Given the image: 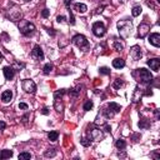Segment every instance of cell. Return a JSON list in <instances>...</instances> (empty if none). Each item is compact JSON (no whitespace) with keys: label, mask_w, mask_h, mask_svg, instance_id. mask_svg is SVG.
<instances>
[{"label":"cell","mask_w":160,"mask_h":160,"mask_svg":"<svg viewBox=\"0 0 160 160\" xmlns=\"http://www.w3.org/2000/svg\"><path fill=\"white\" fill-rule=\"evenodd\" d=\"M134 78H136L138 81H142V83L146 84V83H151L153 81V75L150 73L149 70H146V69H136L135 71L133 73Z\"/></svg>","instance_id":"obj_1"},{"label":"cell","mask_w":160,"mask_h":160,"mask_svg":"<svg viewBox=\"0 0 160 160\" xmlns=\"http://www.w3.org/2000/svg\"><path fill=\"white\" fill-rule=\"evenodd\" d=\"M131 29H133V24L129 20H121L118 23V30L121 38H128L131 34Z\"/></svg>","instance_id":"obj_2"},{"label":"cell","mask_w":160,"mask_h":160,"mask_svg":"<svg viewBox=\"0 0 160 160\" xmlns=\"http://www.w3.org/2000/svg\"><path fill=\"white\" fill-rule=\"evenodd\" d=\"M20 31L25 36H31L35 33V25L33 23H29V21H23L20 24Z\"/></svg>","instance_id":"obj_3"},{"label":"cell","mask_w":160,"mask_h":160,"mask_svg":"<svg viewBox=\"0 0 160 160\" xmlns=\"http://www.w3.org/2000/svg\"><path fill=\"white\" fill-rule=\"evenodd\" d=\"M73 43L80 49H84V50L89 49V41H88L84 35H81V34H78V35H75L73 38Z\"/></svg>","instance_id":"obj_4"},{"label":"cell","mask_w":160,"mask_h":160,"mask_svg":"<svg viewBox=\"0 0 160 160\" xmlns=\"http://www.w3.org/2000/svg\"><path fill=\"white\" fill-rule=\"evenodd\" d=\"M105 33H106L105 25L103 24V23H100V21H96V23L93 24V34H94L95 36H98V38L104 36Z\"/></svg>","instance_id":"obj_5"},{"label":"cell","mask_w":160,"mask_h":160,"mask_svg":"<svg viewBox=\"0 0 160 160\" xmlns=\"http://www.w3.org/2000/svg\"><path fill=\"white\" fill-rule=\"evenodd\" d=\"M23 89L26 93H29V94H34L35 93V90H36V85H35V83H34L33 80L25 79V80H23Z\"/></svg>","instance_id":"obj_6"},{"label":"cell","mask_w":160,"mask_h":160,"mask_svg":"<svg viewBox=\"0 0 160 160\" xmlns=\"http://www.w3.org/2000/svg\"><path fill=\"white\" fill-rule=\"evenodd\" d=\"M31 58H33L34 60H36V61L44 60V53H43V50H41V48H40L39 45L34 46V49L31 50Z\"/></svg>","instance_id":"obj_7"},{"label":"cell","mask_w":160,"mask_h":160,"mask_svg":"<svg viewBox=\"0 0 160 160\" xmlns=\"http://www.w3.org/2000/svg\"><path fill=\"white\" fill-rule=\"evenodd\" d=\"M103 138H104V133H103L100 129H90L89 130V139L100 142Z\"/></svg>","instance_id":"obj_8"},{"label":"cell","mask_w":160,"mask_h":160,"mask_svg":"<svg viewBox=\"0 0 160 160\" xmlns=\"http://www.w3.org/2000/svg\"><path fill=\"white\" fill-rule=\"evenodd\" d=\"M149 30H150V26H149L148 24H145V23L140 24L139 28H138V35H139L140 39H144V38L148 35Z\"/></svg>","instance_id":"obj_9"},{"label":"cell","mask_w":160,"mask_h":160,"mask_svg":"<svg viewBox=\"0 0 160 160\" xmlns=\"http://www.w3.org/2000/svg\"><path fill=\"white\" fill-rule=\"evenodd\" d=\"M130 55L131 58L134 59V60H140V58H142L143 53H142V49H140V46H133V48L130 49Z\"/></svg>","instance_id":"obj_10"},{"label":"cell","mask_w":160,"mask_h":160,"mask_svg":"<svg viewBox=\"0 0 160 160\" xmlns=\"http://www.w3.org/2000/svg\"><path fill=\"white\" fill-rule=\"evenodd\" d=\"M149 43L151 45H154L155 48H159L160 46V34L159 33H153L151 35L149 36Z\"/></svg>","instance_id":"obj_11"},{"label":"cell","mask_w":160,"mask_h":160,"mask_svg":"<svg viewBox=\"0 0 160 160\" xmlns=\"http://www.w3.org/2000/svg\"><path fill=\"white\" fill-rule=\"evenodd\" d=\"M3 73H4V76H5L6 80H11L15 75V70L11 67H5L4 69H3Z\"/></svg>","instance_id":"obj_12"},{"label":"cell","mask_w":160,"mask_h":160,"mask_svg":"<svg viewBox=\"0 0 160 160\" xmlns=\"http://www.w3.org/2000/svg\"><path fill=\"white\" fill-rule=\"evenodd\" d=\"M148 65L150 67V69L154 71H159V68H160V60L159 59H150L148 60Z\"/></svg>","instance_id":"obj_13"},{"label":"cell","mask_w":160,"mask_h":160,"mask_svg":"<svg viewBox=\"0 0 160 160\" xmlns=\"http://www.w3.org/2000/svg\"><path fill=\"white\" fill-rule=\"evenodd\" d=\"M13 99V93L11 90H5L4 93L1 94V101L4 103V104H8L9 101Z\"/></svg>","instance_id":"obj_14"},{"label":"cell","mask_w":160,"mask_h":160,"mask_svg":"<svg viewBox=\"0 0 160 160\" xmlns=\"http://www.w3.org/2000/svg\"><path fill=\"white\" fill-rule=\"evenodd\" d=\"M113 67L115 69H123L125 67V60L121 58H117L113 60Z\"/></svg>","instance_id":"obj_15"},{"label":"cell","mask_w":160,"mask_h":160,"mask_svg":"<svg viewBox=\"0 0 160 160\" xmlns=\"http://www.w3.org/2000/svg\"><path fill=\"white\" fill-rule=\"evenodd\" d=\"M74 9L78 13H81V14L88 11V6L85 4H83V3H76V4H74Z\"/></svg>","instance_id":"obj_16"},{"label":"cell","mask_w":160,"mask_h":160,"mask_svg":"<svg viewBox=\"0 0 160 160\" xmlns=\"http://www.w3.org/2000/svg\"><path fill=\"white\" fill-rule=\"evenodd\" d=\"M13 156V151L11 150H0V160L3 159H9Z\"/></svg>","instance_id":"obj_17"},{"label":"cell","mask_w":160,"mask_h":160,"mask_svg":"<svg viewBox=\"0 0 160 160\" xmlns=\"http://www.w3.org/2000/svg\"><path fill=\"white\" fill-rule=\"evenodd\" d=\"M108 108L110 109L111 113H114V114H117V113L120 111V105H118L117 103H110V104H108Z\"/></svg>","instance_id":"obj_18"},{"label":"cell","mask_w":160,"mask_h":160,"mask_svg":"<svg viewBox=\"0 0 160 160\" xmlns=\"http://www.w3.org/2000/svg\"><path fill=\"white\" fill-rule=\"evenodd\" d=\"M115 146L119 149V150H124L126 148V143H125L124 139H118L117 143H115Z\"/></svg>","instance_id":"obj_19"},{"label":"cell","mask_w":160,"mask_h":160,"mask_svg":"<svg viewBox=\"0 0 160 160\" xmlns=\"http://www.w3.org/2000/svg\"><path fill=\"white\" fill-rule=\"evenodd\" d=\"M56 149L51 148V149H48L45 153H44V155H45V158H54V156L56 155Z\"/></svg>","instance_id":"obj_20"},{"label":"cell","mask_w":160,"mask_h":160,"mask_svg":"<svg viewBox=\"0 0 160 160\" xmlns=\"http://www.w3.org/2000/svg\"><path fill=\"white\" fill-rule=\"evenodd\" d=\"M150 126V123L148 119H143V120L139 121V128L140 129H148V128Z\"/></svg>","instance_id":"obj_21"},{"label":"cell","mask_w":160,"mask_h":160,"mask_svg":"<svg viewBox=\"0 0 160 160\" xmlns=\"http://www.w3.org/2000/svg\"><path fill=\"white\" fill-rule=\"evenodd\" d=\"M142 11H143L142 6L136 5V6H134V8H133V10H131V14H133V16H139V15L142 14Z\"/></svg>","instance_id":"obj_22"},{"label":"cell","mask_w":160,"mask_h":160,"mask_svg":"<svg viewBox=\"0 0 160 160\" xmlns=\"http://www.w3.org/2000/svg\"><path fill=\"white\" fill-rule=\"evenodd\" d=\"M48 138H49L50 142H56V140H58V138H59L58 131H50V133L48 134Z\"/></svg>","instance_id":"obj_23"},{"label":"cell","mask_w":160,"mask_h":160,"mask_svg":"<svg viewBox=\"0 0 160 160\" xmlns=\"http://www.w3.org/2000/svg\"><path fill=\"white\" fill-rule=\"evenodd\" d=\"M53 70V65L50 64V63H48V64H45L44 65V68H43V71H44V74H50V71Z\"/></svg>","instance_id":"obj_24"},{"label":"cell","mask_w":160,"mask_h":160,"mask_svg":"<svg viewBox=\"0 0 160 160\" xmlns=\"http://www.w3.org/2000/svg\"><path fill=\"white\" fill-rule=\"evenodd\" d=\"M124 85V81L121 79H117L114 81V84H113V86H114V89H120L121 86Z\"/></svg>","instance_id":"obj_25"},{"label":"cell","mask_w":160,"mask_h":160,"mask_svg":"<svg viewBox=\"0 0 160 160\" xmlns=\"http://www.w3.org/2000/svg\"><path fill=\"white\" fill-rule=\"evenodd\" d=\"M28 159H31L30 153H20L19 154V160H28Z\"/></svg>","instance_id":"obj_26"},{"label":"cell","mask_w":160,"mask_h":160,"mask_svg":"<svg viewBox=\"0 0 160 160\" xmlns=\"http://www.w3.org/2000/svg\"><path fill=\"white\" fill-rule=\"evenodd\" d=\"M93 106H94L93 101H90V100H88V101L85 103V104H84V110H85V111L92 110V109H93Z\"/></svg>","instance_id":"obj_27"},{"label":"cell","mask_w":160,"mask_h":160,"mask_svg":"<svg viewBox=\"0 0 160 160\" xmlns=\"http://www.w3.org/2000/svg\"><path fill=\"white\" fill-rule=\"evenodd\" d=\"M114 49L117 50V51H123V50H124V45H123V44H120L119 41H115L114 43Z\"/></svg>","instance_id":"obj_28"},{"label":"cell","mask_w":160,"mask_h":160,"mask_svg":"<svg viewBox=\"0 0 160 160\" xmlns=\"http://www.w3.org/2000/svg\"><path fill=\"white\" fill-rule=\"evenodd\" d=\"M99 71H100V74H104V75H109V74H110V70H109L106 67H101L99 69Z\"/></svg>","instance_id":"obj_29"},{"label":"cell","mask_w":160,"mask_h":160,"mask_svg":"<svg viewBox=\"0 0 160 160\" xmlns=\"http://www.w3.org/2000/svg\"><path fill=\"white\" fill-rule=\"evenodd\" d=\"M81 144H83L84 146H89L90 144H92V142H90V139H86V138H83V139L80 140Z\"/></svg>","instance_id":"obj_30"},{"label":"cell","mask_w":160,"mask_h":160,"mask_svg":"<svg viewBox=\"0 0 160 160\" xmlns=\"http://www.w3.org/2000/svg\"><path fill=\"white\" fill-rule=\"evenodd\" d=\"M49 14H50V11L48 10V9H44V10L41 11V16H43V18H48Z\"/></svg>","instance_id":"obj_31"},{"label":"cell","mask_w":160,"mask_h":160,"mask_svg":"<svg viewBox=\"0 0 160 160\" xmlns=\"http://www.w3.org/2000/svg\"><path fill=\"white\" fill-rule=\"evenodd\" d=\"M19 109H21V110H26L28 105L25 104V103H20V104H19Z\"/></svg>","instance_id":"obj_32"},{"label":"cell","mask_w":160,"mask_h":160,"mask_svg":"<svg viewBox=\"0 0 160 160\" xmlns=\"http://www.w3.org/2000/svg\"><path fill=\"white\" fill-rule=\"evenodd\" d=\"M6 128V124L4 123V121H0V131H3Z\"/></svg>","instance_id":"obj_33"},{"label":"cell","mask_w":160,"mask_h":160,"mask_svg":"<svg viewBox=\"0 0 160 160\" xmlns=\"http://www.w3.org/2000/svg\"><path fill=\"white\" fill-rule=\"evenodd\" d=\"M56 21H58V23H64L65 18L64 16H58V18H56Z\"/></svg>","instance_id":"obj_34"},{"label":"cell","mask_w":160,"mask_h":160,"mask_svg":"<svg viewBox=\"0 0 160 160\" xmlns=\"http://www.w3.org/2000/svg\"><path fill=\"white\" fill-rule=\"evenodd\" d=\"M28 119H29V117H28V115H24V117L21 118V121H23L24 124H26L28 123Z\"/></svg>","instance_id":"obj_35"},{"label":"cell","mask_w":160,"mask_h":160,"mask_svg":"<svg viewBox=\"0 0 160 160\" xmlns=\"http://www.w3.org/2000/svg\"><path fill=\"white\" fill-rule=\"evenodd\" d=\"M69 13H70V11H69ZM69 21H70V24H71V25H74V24H75L74 16H73V14H71V13H70V20H69Z\"/></svg>","instance_id":"obj_36"},{"label":"cell","mask_w":160,"mask_h":160,"mask_svg":"<svg viewBox=\"0 0 160 160\" xmlns=\"http://www.w3.org/2000/svg\"><path fill=\"white\" fill-rule=\"evenodd\" d=\"M41 113H43L44 115H48V114H49V109H48V108H44L43 110H41Z\"/></svg>","instance_id":"obj_37"},{"label":"cell","mask_w":160,"mask_h":160,"mask_svg":"<svg viewBox=\"0 0 160 160\" xmlns=\"http://www.w3.org/2000/svg\"><path fill=\"white\" fill-rule=\"evenodd\" d=\"M48 33H49L51 36H54V35H55V31H54V29H48Z\"/></svg>","instance_id":"obj_38"},{"label":"cell","mask_w":160,"mask_h":160,"mask_svg":"<svg viewBox=\"0 0 160 160\" xmlns=\"http://www.w3.org/2000/svg\"><path fill=\"white\" fill-rule=\"evenodd\" d=\"M110 130H111V128L109 125H105V131H110Z\"/></svg>","instance_id":"obj_39"},{"label":"cell","mask_w":160,"mask_h":160,"mask_svg":"<svg viewBox=\"0 0 160 160\" xmlns=\"http://www.w3.org/2000/svg\"><path fill=\"white\" fill-rule=\"evenodd\" d=\"M71 1H73V0H65V5H67V6H69V4H70Z\"/></svg>","instance_id":"obj_40"},{"label":"cell","mask_w":160,"mask_h":160,"mask_svg":"<svg viewBox=\"0 0 160 160\" xmlns=\"http://www.w3.org/2000/svg\"><path fill=\"white\" fill-rule=\"evenodd\" d=\"M1 59H3V55H1V53H0V60H1Z\"/></svg>","instance_id":"obj_41"},{"label":"cell","mask_w":160,"mask_h":160,"mask_svg":"<svg viewBox=\"0 0 160 160\" xmlns=\"http://www.w3.org/2000/svg\"><path fill=\"white\" fill-rule=\"evenodd\" d=\"M25 1H29V0H25Z\"/></svg>","instance_id":"obj_42"}]
</instances>
